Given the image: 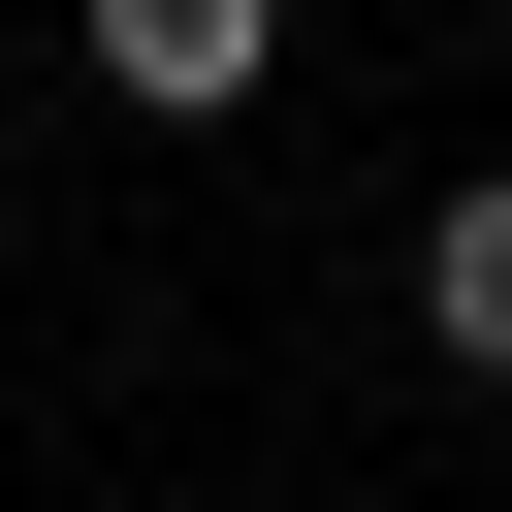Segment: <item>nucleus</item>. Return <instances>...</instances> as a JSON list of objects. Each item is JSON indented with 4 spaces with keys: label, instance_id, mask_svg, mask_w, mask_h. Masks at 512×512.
Listing matches in <instances>:
<instances>
[{
    "label": "nucleus",
    "instance_id": "f257e3e1",
    "mask_svg": "<svg viewBox=\"0 0 512 512\" xmlns=\"http://www.w3.org/2000/svg\"><path fill=\"white\" fill-rule=\"evenodd\" d=\"M288 64V0H96V96H160V128H224Z\"/></svg>",
    "mask_w": 512,
    "mask_h": 512
},
{
    "label": "nucleus",
    "instance_id": "f03ea898",
    "mask_svg": "<svg viewBox=\"0 0 512 512\" xmlns=\"http://www.w3.org/2000/svg\"><path fill=\"white\" fill-rule=\"evenodd\" d=\"M416 352H448V384H512V160L416 224Z\"/></svg>",
    "mask_w": 512,
    "mask_h": 512
}]
</instances>
